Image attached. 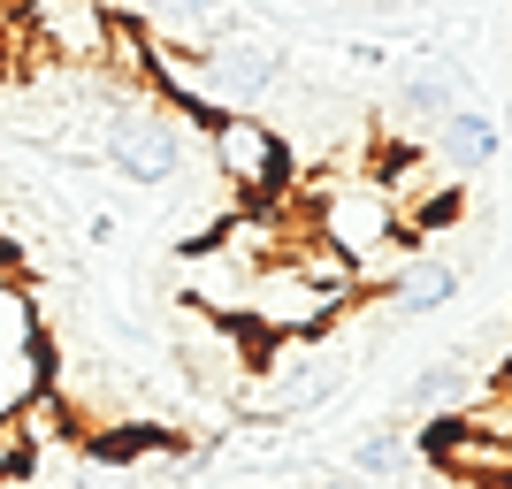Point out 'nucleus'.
<instances>
[{
    "label": "nucleus",
    "mask_w": 512,
    "mask_h": 489,
    "mask_svg": "<svg viewBox=\"0 0 512 489\" xmlns=\"http://www.w3.org/2000/svg\"><path fill=\"white\" fill-rule=\"evenodd\" d=\"M428 459L444 474H459V489H512V444L505 436H482V428L436 413L428 421Z\"/></svg>",
    "instance_id": "obj_7"
},
{
    "label": "nucleus",
    "mask_w": 512,
    "mask_h": 489,
    "mask_svg": "<svg viewBox=\"0 0 512 489\" xmlns=\"http://www.w3.org/2000/svg\"><path fill=\"white\" fill-rule=\"evenodd\" d=\"M390 8H444V0H390Z\"/></svg>",
    "instance_id": "obj_14"
},
{
    "label": "nucleus",
    "mask_w": 512,
    "mask_h": 489,
    "mask_svg": "<svg viewBox=\"0 0 512 489\" xmlns=\"http://www.w3.org/2000/svg\"><path fill=\"white\" fill-rule=\"evenodd\" d=\"M398 459H406V428H398V421H375V436L352 451V467H360V474H398Z\"/></svg>",
    "instance_id": "obj_12"
},
{
    "label": "nucleus",
    "mask_w": 512,
    "mask_h": 489,
    "mask_svg": "<svg viewBox=\"0 0 512 489\" xmlns=\"http://www.w3.org/2000/svg\"><path fill=\"white\" fill-rule=\"evenodd\" d=\"M8 92H16V62L0 54V107H8Z\"/></svg>",
    "instance_id": "obj_13"
},
{
    "label": "nucleus",
    "mask_w": 512,
    "mask_h": 489,
    "mask_svg": "<svg viewBox=\"0 0 512 489\" xmlns=\"http://www.w3.org/2000/svg\"><path fill=\"white\" fill-rule=\"evenodd\" d=\"M497 146H505V138H497V123L490 115H482V107H451L444 123H436V161H444L451 176H474V169H490L497 161Z\"/></svg>",
    "instance_id": "obj_8"
},
{
    "label": "nucleus",
    "mask_w": 512,
    "mask_h": 489,
    "mask_svg": "<svg viewBox=\"0 0 512 489\" xmlns=\"http://www.w3.org/2000/svg\"><path fill=\"white\" fill-rule=\"evenodd\" d=\"M199 69H207V100L214 115H260V107L283 92V54L260 46L253 31H222V39L199 46Z\"/></svg>",
    "instance_id": "obj_5"
},
{
    "label": "nucleus",
    "mask_w": 512,
    "mask_h": 489,
    "mask_svg": "<svg viewBox=\"0 0 512 489\" xmlns=\"http://www.w3.org/2000/svg\"><path fill=\"white\" fill-rule=\"evenodd\" d=\"M107 8L100 0H23V31H31V54L62 69H100L107 54Z\"/></svg>",
    "instance_id": "obj_6"
},
{
    "label": "nucleus",
    "mask_w": 512,
    "mask_h": 489,
    "mask_svg": "<svg viewBox=\"0 0 512 489\" xmlns=\"http://www.w3.org/2000/svg\"><path fill=\"white\" fill-rule=\"evenodd\" d=\"M337 314L344 306L329 291H314L291 260H268V268H253V283H245V314L237 321H245L260 344H276V337H321Z\"/></svg>",
    "instance_id": "obj_4"
},
{
    "label": "nucleus",
    "mask_w": 512,
    "mask_h": 489,
    "mask_svg": "<svg viewBox=\"0 0 512 489\" xmlns=\"http://www.w3.org/2000/svg\"><path fill=\"white\" fill-rule=\"evenodd\" d=\"M100 161L130 176L138 192H161L192 161V130L169 100H153L146 85H107V123H100Z\"/></svg>",
    "instance_id": "obj_1"
},
{
    "label": "nucleus",
    "mask_w": 512,
    "mask_h": 489,
    "mask_svg": "<svg viewBox=\"0 0 512 489\" xmlns=\"http://www.w3.org/2000/svg\"><path fill=\"white\" fill-rule=\"evenodd\" d=\"M207 161L237 192V207H276L291 184V138L268 115H214L207 123Z\"/></svg>",
    "instance_id": "obj_3"
},
{
    "label": "nucleus",
    "mask_w": 512,
    "mask_h": 489,
    "mask_svg": "<svg viewBox=\"0 0 512 489\" xmlns=\"http://www.w3.org/2000/svg\"><path fill=\"white\" fill-rule=\"evenodd\" d=\"M451 298H459V268H451V260H436V253H413L406 268L390 276L383 306H390V314H444Z\"/></svg>",
    "instance_id": "obj_9"
},
{
    "label": "nucleus",
    "mask_w": 512,
    "mask_h": 489,
    "mask_svg": "<svg viewBox=\"0 0 512 489\" xmlns=\"http://www.w3.org/2000/svg\"><path fill=\"white\" fill-rule=\"evenodd\" d=\"M459 100H467L459 62H428V69H413L406 85H398V107H406V115H421V123H444Z\"/></svg>",
    "instance_id": "obj_10"
},
{
    "label": "nucleus",
    "mask_w": 512,
    "mask_h": 489,
    "mask_svg": "<svg viewBox=\"0 0 512 489\" xmlns=\"http://www.w3.org/2000/svg\"><path fill=\"white\" fill-rule=\"evenodd\" d=\"M474 390H482V383H474V367H467V360H428L421 375H413L406 405H413V413H459Z\"/></svg>",
    "instance_id": "obj_11"
},
{
    "label": "nucleus",
    "mask_w": 512,
    "mask_h": 489,
    "mask_svg": "<svg viewBox=\"0 0 512 489\" xmlns=\"http://www.w3.org/2000/svg\"><path fill=\"white\" fill-rule=\"evenodd\" d=\"M306 199H314L306 237L337 245L344 260H367V253H383L390 237H406V222H398V207H390V192L375 184V176H337V169H321L314 184H306Z\"/></svg>",
    "instance_id": "obj_2"
},
{
    "label": "nucleus",
    "mask_w": 512,
    "mask_h": 489,
    "mask_svg": "<svg viewBox=\"0 0 512 489\" xmlns=\"http://www.w3.org/2000/svg\"><path fill=\"white\" fill-rule=\"evenodd\" d=\"M497 383H512V367H505V375H497Z\"/></svg>",
    "instance_id": "obj_15"
}]
</instances>
